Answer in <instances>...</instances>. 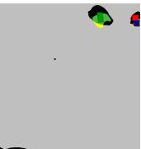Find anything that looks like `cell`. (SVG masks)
Returning a JSON list of instances; mask_svg holds the SVG:
<instances>
[{
    "mask_svg": "<svg viewBox=\"0 0 141 149\" xmlns=\"http://www.w3.org/2000/svg\"><path fill=\"white\" fill-rule=\"evenodd\" d=\"M8 149H27V148H16V147H15V148H10Z\"/></svg>",
    "mask_w": 141,
    "mask_h": 149,
    "instance_id": "3957f363",
    "label": "cell"
},
{
    "mask_svg": "<svg viewBox=\"0 0 141 149\" xmlns=\"http://www.w3.org/2000/svg\"><path fill=\"white\" fill-rule=\"evenodd\" d=\"M0 149H4V148H1V147H0Z\"/></svg>",
    "mask_w": 141,
    "mask_h": 149,
    "instance_id": "277c9868",
    "label": "cell"
},
{
    "mask_svg": "<svg viewBox=\"0 0 141 149\" xmlns=\"http://www.w3.org/2000/svg\"><path fill=\"white\" fill-rule=\"evenodd\" d=\"M89 18L95 24L97 27L101 28L106 26L112 25L114 20L109 12L101 5H94L88 12Z\"/></svg>",
    "mask_w": 141,
    "mask_h": 149,
    "instance_id": "6da1fadb",
    "label": "cell"
},
{
    "mask_svg": "<svg viewBox=\"0 0 141 149\" xmlns=\"http://www.w3.org/2000/svg\"><path fill=\"white\" fill-rule=\"evenodd\" d=\"M140 11L134 13L132 16L131 21H130L132 25H133L134 26H140Z\"/></svg>",
    "mask_w": 141,
    "mask_h": 149,
    "instance_id": "7a4b0ae2",
    "label": "cell"
}]
</instances>
